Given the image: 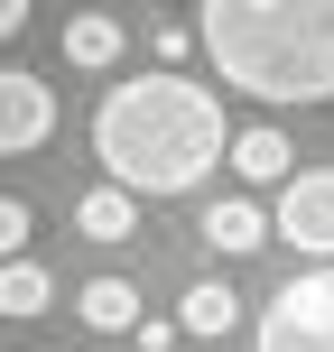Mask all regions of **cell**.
<instances>
[{
    "label": "cell",
    "instance_id": "obj_11",
    "mask_svg": "<svg viewBox=\"0 0 334 352\" xmlns=\"http://www.w3.org/2000/svg\"><path fill=\"white\" fill-rule=\"evenodd\" d=\"M176 324H186L195 343H213V334H232V324H242V297H232L223 278H205V287H186V297H176Z\"/></svg>",
    "mask_w": 334,
    "mask_h": 352
},
{
    "label": "cell",
    "instance_id": "obj_5",
    "mask_svg": "<svg viewBox=\"0 0 334 352\" xmlns=\"http://www.w3.org/2000/svg\"><path fill=\"white\" fill-rule=\"evenodd\" d=\"M56 140V93L37 84V74L0 65V158H19V148H47Z\"/></svg>",
    "mask_w": 334,
    "mask_h": 352
},
{
    "label": "cell",
    "instance_id": "obj_13",
    "mask_svg": "<svg viewBox=\"0 0 334 352\" xmlns=\"http://www.w3.org/2000/svg\"><path fill=\"white\" fill-rule=\"evenodd\" d=\"M10 250H28V204L0 195V260H10Z\"/></svg>",
    "mask_w": 334,
    "mask_h": 352
},
{
    "label": "cell",
    "instance_id": "obj_14",
    "mask_svg": "<svg viewBox=\"0 0 334 352\" xmlns=\"http://www.w3.org/2000/svg\"><path fill=\"white\" fill-rule=\"evenodd\" d=\"M130 334H140V352H176L186 324H176V316H149V324H130Z\"/></svg>",
    "mask_w": 334,
    "mask_h": 352
},
{
    "label": "cell",
    "instance_id": "obj_15",
    "mask_svg": "<svg viewBox=\"0 0 334 352\" xmlns=\"http://www.w3.org/2000/svg\"><path fill=\"white\" fill-rule=\"evenodd\" d=\"M28 28V0H0V37H19Z\"/></svg>",
    "mask_w": 334,
    "mask_h": 352
},
{
    "label": "cell",
    "instance_id": "obj_9",
    "mask_svg": "<svg viewBox=\"0 0 334 352\" xmlns=\"http://www.w3.org/2000/svg\"><path fill=\"white\" fill-rule=\"evenodd\" d=\"M121 47H130V28H121L112 10H84V19H65V65L103 74V65H121Z\"/></svg>",
    "mask_w": 334,
    "mask_h": 352
},
{
    "label": "cell",
    "instance_id": "obj_1",
    "mask_svg": "<svg viewBox=\"0 0 334 352\" xmlns=\"http://www.w3.org/2000/svg\"><path fill=\"white\" fill-rule=\"evenodd\" d=\"M232 130H223V102H213L195 74H121L93 111V158L103 176H121L130 195H195L213 167H223Z\"/></svg>",
    "mask_w": 334,
    "mask_h": 352
},
{
    "label": "cell",
    "instance_id": "obj_10",
    "mask_svg": "<svg viewBox=\"0 0 334 352\" xmlns=\"http://www.w3.org/2000/svg\"><path fill=\"white\" fill-rule=\"evenodd\" d=\"M74 316H84V334H130V324H140V287L130 278H93L84 297H74Z\"/></svg>",
    "mask_w": 334,
    "mask_h": 352
},
{
    "label": "cell",
    "instance_id": "obj_7",
    "mask_svg": "<svg viewBox=\"0 0 334 352\" xmlns=\"http://www.w3.org/2000/svg\"><path fill=\"white\" fill-rule=\"evenodd\" d=\"M223 158H232V176H242V186H279V176L288 167H298V148H288V130H232V148H223Z\"/></svg>",
    "mask_w": 334,
    "mask_h": 352
},
{
    "label": "cell",
    "instance_id": "obj_6",
    "mask_svg": "<svg viewBox=\"0 0 334 352\" xmlns=\"http://www.w3.org/2000/svg\"><path fill=\"white\" fill-rule=\"evenodd\" d=\"M195 241H213V250H269V204H251V195H213L205 204V223H195Z\"/></svg>",
    "mask_w": 334,
    "mask_h": 352
},
{
    "label": "cell",
    "instance_id": "obj_8",
    "mask_svg": "<svg viewBox=\"0 0 334 352\" xmlns=\"http://www.w3.org/2000/svg\"><path fill=\"white\" fill-rule=\"evenodd\" d=\"M130 223H140V195H130L121 176H103V186L74 204V232H84V241H130Z\"/></svg>",
    "mask_w": 334,
    "mask_h": 352
},
{
    "label": "cell",
    "instance_id": "obj_2",
    "mask_svg": "<svg viewBox=\"0 0 334 352\" xmlns=\"http://www.w3.org/2000/svg\"><path fill=\"white\" fill-rule=\"evenodd\" d=\"M195 47L251 102H334V0H195Z\"/></svg>",
    "mask_w": 334,
    "mask_h": 352
},
{
    "label": "cell",
    "instance_id": "obj_4",
    "mask_svg": "<svg viewBox=\"0 0 334 352\" xmlns=\"http://www.w3.org/2000/svg\"><path fill=\"white\" fill-rule=\"evenodd\" d=\"M269 232L298 241L306 260H334V167H288L279 204H269Z\"/></svg>",
    "mask_w": 334,
    "mask_h": 352
},
{
    "label": "cell",
    "instance_id": "obj_12",
    "mask_svg": "<svg viewBox=\"0 0 334 352\" xmlns=\"http://www.w3.org/2000/svg\"><path fill=\"white\" fill-rule=\"evenodd\" d=\"M47 297H56V278H47L37 260H19V250H10V260H0V316L28 324V316H47Z\"/></svg>",
    "mask_w": 334,
    "mask_h": 352
},
{
    "label": "cell",
    "instance_id": "obj_3",
    "mask_svg": "<svg viewBox=\"0 0 334 352\" xmlns=\"http://www.w3.org/2000/svg\"><path fill=\"white\" fill-rule=\"evenodd\" d=\"M251 352H334V260L269 287L260 324H251Z\"/></svg>",
    "mask_w": 334,
    "mask_h": 352
}]
</instances>
